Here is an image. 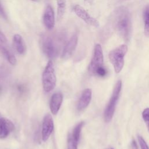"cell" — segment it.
Masks as SVG:
<instances>
[{
  "label": "cell",
  "mask_w": 149,
  "mask_h": 149,
  "mask_svg": "<svg viewBox=\"0 0 149 149\" xmlns=\"http://www.w3.org/2000/svg\"><path fill=\"white\" fill-rule=\"evenodd\" d=\"M142 117L149 132V108L144 109L142 112Z\"/></svg>",
  "instance_id": "d6986e66"
},
{
  "label": "cell",
  "mask_w": 149,
  "mask_h": 149,
  "mask_svg": "<svg viewBox=\"0 0 149 149\" xmlns=\"http://www.w3.org/2000/svg\"><path fill=\"white\" fill-rule=\"evenodd\" d=\"M113 25L118 34L125 41H129L131 32V20L129 10L124 6L116 9L113 16Z\"/></svg>",
  "instance_id": "6da1fadb"
},
{
  "label": "cell",
  "mask_w": 149,
  "mask_h": 149,
  "mask_svg": "<svg viewBox=\"0 0 149 149\" xmlns=\"http://www.w3.org/2000/svg\"><path fill=\"white\" fill-rule=\"evenodd\" d=\"M92 97V91L90 88L84 89L79 100L77 104V109L79 111H82L86 109L89 105Z\"/></svg>",
  "instance_id": "7c38bea8"
},
{
  "label": "cell",
  "mask_w": 149,
  "mask_h": 149,
  "mask_svg": "<svg viewBox=\"0 0 149 149\" xmlns=\"http://www.w3.org/2000/svg\"><path fill=\"white\" fill-rule=\"evenodd\" d=\"M43 23L46 29L52 30L55 26V15L52 6L49 5L47 6L45 9L43 17Z\"/></svg>",
  "instance_id": "8fae6325"
},
{
  "label": "cell",
  "mask_w": 149,
  "mask_h": 149,
  "mask_svg": "<svg viewBox=\"0 0 149 149\" xmlns=\"http://www.w3.org/2000/svg\"><path fill=\"white\" fill-rule=\"evenodd\" d=\"M107 70L103 66H102L97 70L95 74L100 77H104L107 74Z\"/></svg>",
  "instance_id": "7402d4cb"
},
{
  "label": "cell",
  "mask_w": 149,
  "mask_h": 149,
  "mask_svg": "<svg viewBox=\"0 0 149 149\" xmlns=\"http://www.w3.org/2000/svg\"><path fill=\"white\" fill-rule=\"evenodd\" d=\"M110 149H113V148H111Z\"/></svg>",
  "instance_id": "f546056e"
},
{
  "label": "cell",
  "mask_w": 149,
  "mask_h": 149,
  "mask_svg": "<svg viewBox=\"0 0 149 149\" xmlns=\"http://www.w3.org/2000/svg\"><path fill=\"white\" fill-rule=\"evenodd\" d=\"M85 1H87V2L88 3H91L93 0H85Z\"/></svg>",
  "instance_id": "484cf974"
},
{
  "label": "cell",
  "mask_w": 149,
  "mask_h": 149,
  "mask_svg": "<svg viewBox=\"0 0 149 149\" xmlns=\"http://www.w3.org/2000/svg\"><path fill=\"white\" fill-rule=\"evenodd\" d=\"M144 21V34L147 37H149V4L147 5L143 13Z\"/></svg>",
  "instance_id": "e0dca14e"
},
{
  "label": "cell",
  "mask_w": 149,
  "mask_h": 149,
  "mask_svg": "<svg viewBox=\"0 0 149 149\" xmlns=\"http://www.w3.org/2000/svg\"><path fill=\"white\" fill-rule=\"evenodd\" d=\"M121 89L122 81L119 80L114 86L112 95L104 110V118L105 122L107 123L109 122L113 118L116 108V102L119 99Z\"/></svg>",
  "instance_id": "7a4b0ae2"
},
{
  "label": "cell",
  "mask_w": 149,
  "mask_h": 149,
  "mask_svg": "<svg viewBox=\"0 0 149 149\" xmlns=\"http://www.w3.org/2000/svg\"><path fill=\"white\" fill-rule=\"evenodd\" d=\"M54 130V121L50 114H47L43 119L42 125V139L44 141L48 140Z\"/></svg>",
  "instance_id": "ba28073f"
},
{
  "label": "cell",
  "mask_w": 149,
  "mask_h": 149,
  "mask_svg": "<svg viewBox=\"0 0 149 149\" xmlns=\"http://www.w3.org/2000/svg\"><path fill=\"white\" fill-rule=\"evenodd\" d=\"M77 35L74 34L70 37V38L69 40V41L67 42L66 44L64 47L61 55V58L62 59H68L72 56V55L76 49V46L77 45Z\"/></svg>",
  "instance_id": "9c48e42d"
},
{
  "label": "cell",
  "mask_w": 149,
  "mask_h": 149,
  "mask_svg": "<svg viewBox=\"0 0 149 149\" xmlns=\"http://www.w3.org/2000/svg\"><path fill=\"white\" fill-rule=\"evenodd\" d=\"M56 83V77L53 62L49 60L42 73V84L44 91L46 93L51 91L55 88Z\"/></svg>",
  "instance_id": "277c9868"
},
{
  "label": "cell",
  "mask_w": 149,
  "mask_h": 149,
  "mask_svg": "<svg viewBox=\"0 0 149 149\" xmlns=\"http://www.w3.org/2000/svg\"><path fill=\"white\" fill-rule=\"evenodd\" d=\"M15 129L13 122L6 118H0V139H5Z\"/></svg>",
  "instance_id": "30bf717a"
},
{
  "label": "cell",
  "mask_w": 149,
  "mask_h": 149,
  "mask_svg": "<svg viewBox=\"0 0 149 149\" xmlns=\"http://www.w3.org/2000/svg\"><path fill=\"white\" fill-rule=\"evenodd\" d=\"M130 149H139L137 144L134 140H133L130 144Z\"/></svg>",
  "instance_id": "d4e9b609"
},
{
  "label": "cell",
  "mask_w": 149,
  "mask_h": 149,
  "mask_svg": "<svg viewBox=\"0 0 149 149\" xmlns=\"http://www.w3.org/2000/svg\"><path fill=\"white\" fill-rule=\"evenodd\" d=\"M13 46L19 54H24L26 52V45L22 37L19 34H15L13 37Z\"/></svg>",
  "instance_id": "5bb4252c"
},
{
  "label": "cell",
  "mask_w": 149,
  "mask_h": 149,
  "mask_svg": "<svg viewBox=\"0 0 149 149\" xmlns=\"http://www.w3.org/2000/svg\"><path fill=\"white\" fill-rule=\"evenodd\" d=\"M103 62L102 49L101 45L97 44L94 47L93 56L88 66V72L92 74H95L97 70L100 67L103 66Z\"/></svg>",
  "instance_id": "5b68a950"
},
{
  "label": "cell",
  "mask_w": 149,
  "mask_h": 149,
  "mask_svg": "<svg viewBox=\"0 0 149 149\" xmlns=\"http://www.w3.org/2000/svg\"><path fill=\"white\" fill-rule=\"evenodd\" d=\"M77 143L74 141L70 136L68 139V149H77Z\"/></svg>",
  "instance_id": "44dd1931"
},
{
  "label": "cell",
  "mask_w": 149,
  "mask_h": 149,
  "mask_svg": "<svg viewBox=\"0 0 149 149\" xmlns=\"http://www.w3.org/2000/svg\"><path fill=\"white\" fill-rule=\"evenodd\" d=\"M73 11L79 18L83 20L87 24L95 27H99L100 24L98 21L90 16L89 13L80 5H76L74 6Z\"/></svg>",
  "instance_id": "52a82bcc"
},
{
  "label": "cell",
  "mask_w": 149,
  "mask_h": 149,
  "mask_svg": "<svg viewBox=\"0 0 149 149\" xmlns=\"http://www.w3.org/2000/svg\"><path fill=\"white\" fill-rule=\"evenodd\" d=\"M41 45L44 54L48 58L53 59L57 55V47L51 37L43 36L41 38Z\"/></svg>",
  "instance_id": "8992f818"
},
{
  "label": "cell",
  "mask_w": 149,
  "mask_h": 149,
  "mask_svg": "<svg viewBox=\"0 0 149 149\" xmlns=\"http://www.w3.org/2000/svg\"><path fill=\"white\" fill-rule=\"evenodd\" d=\"M127 51V47L122 44L111 51L109 53V59L113 66L115 72L119 73L124 66V57Z\"/></svg>",
  "instance_id": "3957f363"
},
{
  "label": "cell",
  "mask_w": 149,
  "mask_h": 149,
  "mask_svg": "<svg viewBox=\"0 0 149 149\" xmlns=\"http://www.w3.org/2000/svg\"><path fill=\"white\" fill-rule=\"evenodd\" d=\"M1 91H2V88H1V87H0V93H1Z\"/></svg>",
  "instance_id": "83f0119b"
},
{
  "label": "cell",
  "mask_w": 149,
  "mask_h": 149,
  "mask_svg": "<svg viewBox=\"0 0 149 149\" xmlns=\"http://www.w3.org/2000/svg\"><path fill=\"white\" fill-rule=\"evenodd\" d=\"M1 47H2V46H1V45H0V49H1Z\"/></svg>",
  "instance_id": "f1b7e54d"
},
{
  "label": "cell",
  "mask_w": 149,
  "mask_h": 149,
  "mask_svg": "<svg viewBox=\"0 0 149 149\" xmlns=\"http://www.w3.org/2000/svg\"><path fill=\"white\" fill-rule=\"evenodd\" d=\"M57 5V20H61L66 12V0H56Z\"/></svg>",
  "instance_id": "9a60e30c"
},
{
  "label": "cell",
  "mask_w": 149,
  "mask_h": 149,
  "mask_svg": "<svg viewBox=\"0 0 149 149\" xmlns=\"http://www.w3.org/2000/svg\"><path fill=\"white\" fill-rule=\"evenodd\" d=\"M84 125V122L82 121V122H79L77 125H76L75 126V127H74V129L72 131V134L70 137L74 141H75L77 143L79 141L81 131V129H82Z\"/></svg>",
  "instance_id": "2e32d148"
},
{
  "label": "cell",
  "mask_w": 149,
  "mask_h": 149,
  "mask_svg": "<svg viewBox=\"0 0 149 149\" xmlns=\"http://www.w3.org/2000/svg\"><path fill=\"white\" fill-rule=\"evenodd\" d=\"M62 100L63 95L61 93H55L52 95L50 100L49 107L51 112L53 115H56L58 112L62 103Z\"/></svg>",
  "instance_id": "4fadbf2b"
},
{
  "label": "cell",
  "mask_w": 149,
  "mask_h": 149,
  "mask_svg": "<svg viewBox=\"0 0 149 149\" xmlns=\"http://www.w3.org/2000/svg\"><path fill=\"white\" fill-rule=\"evenodd\" d=\"M138 141L140 146L141 149H149V147L148 146L147 143L144 140V139L143 138V137L140 135L137 136Z\"/></svg>",
  "instance_id": "ffe728a7"
},
{
  "label": "cell",
  "mask_w": 149,
  "mask_h": 149,
  "mask_svg": "<svg viewBox=\"0 0 149 149\" xmlns=\"http://www.w3.org/2000/svg\"><path fill=\"white\" fill-rule=\"evenodd\" d=\"M30 1H33V2H37V1H38V0H30Z\"/></svg>",
  "instance_id": "4316f807"
},
{
  "label": "cell",
  "mask_w": 149,
  "mask_h": 149,
  "mask_svg": "<svg viewBox=\"0 0 149 149\" xmlns=\"http://www.w3.org/2000/svg\"><path fill=\"white\" fill-rule=\"evenodd\" d=\"M6 41H7V38H6L5 35L0 30V42H1L2 43H5Z\"/></svg>",
  "instance_id": "cb8c5ba5"
},
{
  "label": "cell",
  "mask_w": 149,
  "mask_h": 149,
  "mask_svg": "<svg viewBox=\"0 0 149 149\" xmlns=\"http://www.w3.org/2000/svg\"><path fill=\"white\" fill-rule=\"evenodd\" d=\"M3 55V56L6 58V59L8 61V62L12 65H15L16 63V59L15 56L5 47H1L0 49Z\"/></svg>",
  "instance_id": "ac0fdd59"
},
{
  "label": "cell",
  "mask_w": 149,
  "mask_h": 149,
  "mask_svg": "<svg viewBox=\"0 0 149 149\" xmlns=\"http://www.w3.org/2000/svg\"><path fill=\"white\" fill-rule=\"evenodd\" d=\"M0 16L5 19H7V16L4 10V9L3 8L2 6L1 5V4L0 3Z\"/></svg>",
  "instance_id": "603a6c76"
}]
</instances>
